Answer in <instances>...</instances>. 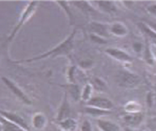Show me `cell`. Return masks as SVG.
<instances>
[{
    "instance_id": "obj_1",
    "label": "cell",
    "mask_w": 156,
    "mask_h": 131,
    "mask_svg": "<svg viewBox=\"0 0 156 131\" xmlns=\"http://www.w3.org/2000/svg\"><path fill=\"white\" fill-rule=\"evenodd\" d=\"M77 30L74 29L72 33L68 36L67 38H65L62 42H61L60 44L56 47L51 49L50 51H48L47 53L40 55L37 57L31 58V59L25 60V62H33V61H37V60L45 59V58H48V57H56V56H60V55H69L72 50L73 49V46H74V38H75V35H76Z\"/></svg>"
},
{
    "instance_id": "obj_2",
    "label": "cell",
    "mask_w": 156,
    "mask_h": 131,
    "mask_svg": "<svg viewBox=\"0 0 156 131\" xmlns=\"http://www.w3.org/2000/svg\"><path fill=\"white\" fill-rule=\"evenodd\" d=\"M115 81L120 87L135 88L140 84L141 78L134 72L127 70H120L115 75Z\"/></svg>"
},
{
    "instance_id": "obj_3",
    "label": "cell",
    "mask_w": 156,
    "mask_h": 131,
    "mask_svg": "<svg viewBox=\"0 0 156 131\" xmlns=\"http://www.w3.org/2000/svg\"><path fill=\"white\" fill-rule=\"evenodd\" d=\"M89 30L91 31V34L104 37L105 39H107L109 37L111 36V34H110V25L109 24L92 21L89 23Z\"/></svg>"
},
{
    "instance_id": "obj_4",
    "label": "cell",
    "mask_w": 156,
    "mask_h": 131,
    "mask_svg": "<svg viewBox=\"0 0 156 131\" xmlns=\"http://www.w3.org/2000/svg\"><path fill=\"white\" fill-rule=\"evenodd\" d=\"M87 106L101 109L104 111H111L113 108L112 102L106 97H102V96H93L87 103Z\"/></svg>"
},
{
    "instance_id": "obj_5",
    "label": "cell",
    "mask_w": 156,
    "mask_h": 131,
    "mask_svg": "<svg viewBox=\"0 0 156 131\" xmlns=\"http://www.w3.org/2000/svg\"><path fill=\"white\" fill-rule=\"evenodd\" d=\"M105 52L110 57H112V59L116 60L118 62H132V57L127 52L121 50L120 48H109L105 49Z\"/></svg>"
},
{
    "instance_id": "obj_6",
    "label": "cell",
    "mask_w": 156,
    "mask_h": 131,
    "mask_svg": "<svg viewBox=\"0 0 156 131\" xmlns=\"http://www.w3.org/2000/svg\"><path fill=\"white\" fill-rule=\"evenodd\" d=\"M96 9L99 12H104L109 15L115 14L117 12V6L113 1H94Z\"/></svg>"
},
{
    "instance_id": "obj_7",
    "label": "cell",
    "mask_w": 156,
    "mask_h": 131,
    "mask_svg": "<svg viewBox=\"0 0 156 131\" xmlns=\"http://www.w3.org/2000/svg\"><path fill=\"white\" fill-rule=\"evenodd\" d=\"M144 119V113L142 112H135V113H126L122 116V120L124 124L130 128H136L138 127Z\"/></svg>"
},
{
    "instance_id": "obj_8",
    "label": "cell",
    "mask_w": 156,
    "mask_h": 131,
    "mask_svg": "<svg viewBox=\"0 0 156 131\" xmlns=\"http://www.w3.org/2000/svg\"><path fill=\"white\" fill-rule=\"evenodd\" d=\"M69 3L73 5L76 8L80 10L86 15L92 16L96 13H100L96 10L94 5H92L91 2H89V1H72V2H69Z\"/></svg>"
},
{
    "instance_id": "obj_9",
    "label": "cell",
    "mask_w": 156,
    "mask_h": 131,
    "mask_svg": "<svg viewBox=\"0 0 156 131\" xmlns=\"http://www.w3.org/2000/svg\"><path fill=\"white\" fill-rule=\"evenodd\" d=\"M37 5V2H31V3L28 5V7H27L26 10L24 11L23 14V16H22V18H21V20H20V22L18 23L17 25H16V27L14 28L13 31L12 32V34H11V36H10V39L14 37V35L16 34V32L20 30V28H21V27L27 22V20L31 16V14H32V12L34 11V9L36 8Z\"/></svg>"
},
{
    "instance_id": "obj_10",
    "label": "cell",
    "mask_w": 156,
    "mask_h": 131,
    "mask_svg": "<svg viewBox=\"0 0 156 131\" xmlns=\"http://www.w3.org/2000/svg\"><path fill=\"white\" fill-rule=\"evenodd\" d=\"M70 114H71V105L68 100V95L65 93L63 95L61 106L58 111V114H57V120L58 122L62 120V119H68L70 118Z\"/></svg>"
},
{
    "instance_id": "obj_11",
    "label": "cell",
    "mask_w": 156,
    "mask_h": 131,
    "mask_svg": "<svg viewBox=\"0 0 156 131\" xmlns=\"http://www.w3.org/2000/svg\"><path fill=\"white\" fill-rule=\"evenodd\" d=\"M0 113L2 114V116H4V118H5L8 121H10V122H12L13 124L17 125L18 127L22 128L25 131L29 130L26 122L19 115H17L15 113H12V112H3V111H1Z\"/></svg>"
},
{
    "instance_id": "obj_12",
    "label": "cell",
    "mask_w": 156,
    "mask_h": 131,
    "mask_svg": "<svg viewBox=\"0 0 156 131\" xmlns=\"http://www.w3.org/2000/svg\"><path fill=\"white\" fill-rule=\"evenodd\" d=\"M96 125L101 131H122L120 126L110 120L105 119H98L96 121Z\"/></svg>"
},
{
    "instance_id": "obj_13",
    "label": "cell",
    "mask_w": 156,
    "mask_h": 131,
    "mask_svg": "<svg viewBox=\"0 0 156 131\" xmlns=\"http://www.w3.org/2000/svg\"><path fill=\"white\" fill-rule=\"evenodd\" d=\"M129 33V29L128 27L122 23H113L110 24V34L112 36L119 37H125L128 35Z\"/></svg>"
},
{
    "instance_id": "obj_14",
    "label": "cell",
    "mask_w": 156,
    "mask_h": 131,
    "mask_svg": "<svg viewBox=\"0 0 156 131\" xmlns=\"http://www.w3.org/2000/svg\"><path fill=\"white\" fill-rule=\"evenodd\" d=\"M3 81L5 83V85L11 89V91H12V93L16 95L19 99H21L23 102L26 103V104H30V100L29 99V97L25 95L23 92L15 84L12 83L10 80H8V79H6V78L4 77V78H3Z\"/></svg>"
},
{
    "instance_id": "obj_15",
    "label": "cell",
    "mask_w": 156,
    "mask_h": 131,
    "mask_svg": "<svg viewBox=\"0 0 156 131\" xmlns=\"http://www.w3.org/2000/svg\"><path fill=\"white\" fill-rule=\"evenodd\" d=\"M62 87H65V89H66L65 93L68 95H71V97L73 99V101L78 102L79 100H80L81 91H80L79 86L77 84H67V85L62 86Z\"/></svg>"
},
{
    "instance_id": "obj_16",
    "label": "cell",
    "mask_w": 156,
    "mask_h": 131,
    "mask_svg": "<svg viewBox=\"0 0 156 131\" xmlns=\"http://www.w3.org/2000/svg\"><path fill=\"white\" fill-rule=\"evenodd\" d=\"M58 124H59V127L63 131H75L78 127L77 121L72 118L62 119L58 122Z\"/></svg>"
},
{
    "instance_id": "obj_17",
    "label": "cell",
    "mask_w": 156,
    "mask_h": 131,
    "mask_svg": "<svg viewBox=\"0 0 156 131\" xmlns=\"http://www.w3.org/2000/svg\"><path fill=\"white\" fill-rule=\"evenodd\" d=\"M84 112L92 117H104V116L111 114V111H104V110L91 107V106H86L84 109Z\"/></svg>"
},
{
    "instance_id": "obj_18",
    "label": "cell",
    "mask_w": 156,
    "mask_h": 131,
    "mask_svg": "<svg viewBox=\"0 0 156 131\" xmlns=\"http://www.w3.org/2000/svg\"><path fill=\"white\" fill-rule=\"evenodd\" d=\"M55 3L58 4L60 5L61 8L66 13V15H67V17L69 19L70 25L72 26L73 24L75 23V18H74L72 11H71V6H69V2H66V1H56Z\"/></svg>"
},
{
    "instance_id": "obj_19",
    "label": "cell",
    "mask_w": 156,
    "mask_h": 131,
    "mask_svg": "<svg viewBox=\"0 0 156 131\" xmlns=\"http://www.w3.org/2000/svg\"><path fill=\"white\" fill-rule=\"evenodd\" d=\"M93 91L94 88L92 87V85L90 83H87L85 85L81 90V94H80V100H82L86 104L93 97Z\"/></svg>"
},
{
    "instance_id": "obj_20",
    "label": "cell",
    "mask_w": 156,
    "mask_h": 131,
    "mask_svg": "<svg viewBox=\"0 0 156 131\" xmlns=\"http://www.w3.org/2000/svg\"><path fill=\"white\" fill-rule=\"evenodd\" d=\"M90 84L92 85L94 90H96V91H105L107 89V86H106V83L100 78H97V77H94L91 79V81H90Z\"/></svg>"
},
{
    "instance_id": "obj_21",
    "label": "cell",
    "mask_w": 156,
    "mask_h": 131,
    "mask_svg": "<svg viewBox=\"0 0 156 131\" xmlns=\"http://www.w3.org/2000/svg\"><path fill=\"white\" fill-rule=\"evenodd\" d=\"M32 122H33V126H34L36 129H43V128L46 126L47 119H46V117H45L43 114L37 113V114H36V115L33 117Z\"/></svg>"
},
{
    "instance_id": "obj_22",
    "label": "cell",
    "mask_w": 156,
    "mask_h": 131,
    "mask_svg": "<svg viewBox=\"0 0 156 131\" xmlns=\"http://www.w3.org/2000/svg\"><path fill=\"white\" fill-rule=\"evenodd\" d=\"M124 109H125V112L127 113H135V112H140L142 108H141V105L138 103L131 101V102H129L125 105Z\"/></svg>"
},
{
    "instance_id": "obj_23",
    "label": "cell",
    "mask_w": 156,
    "mask_h": 131,
    "mask_svg": "<svg viewBox=\"0 0 156 131\" xmlns=\"http://www.w3.org/2000/svg\"><path fill=\"white\" fill-rule=\"evenodd\" d=\"M140 30H142V32L144 33L146 36H148L150 38L154 39V41H156V33L154 31H153L147 25L146 23H139L138 24Z\"/></svg>"
},
{
    "instance_id": "obj_24",
    "label": "cell",
    "mask_w": 156,
    "mask_h": 131,
    "mask_svg": "<svg viewBox=\"0 0 156 131\" xmlns=\"http://www.w3.org/2000/svg\"><path fill=\"white\" fill-rule=\"evenodd\" d=\"M76 73L77 69L75 66H71L67 72V80L69 84H76Z\"/></svg>"
},
{
    "instance_id": "obj_25",
    "label": "cell",
    "mask_w": 156,
    "mask_h": 131,
    "mask_svg": "<svg viewBox=\"0 0 156 131\" xmlns=\"http://www.w3.org/2000/svg\"><path fill=\"white\" fill-rule=\"evenodd\" d=\"M90 39L92 42H94L95 44H98V45H105L107 43V39L94 35V34H90Z\"/></svg>"
},
{
    "instance_id": "obj_26",
    "label": "cell",
    "mask_w": 156,
    "mask_h": 131,
    "mask_svg": "<svg viewBox=\"0 0 156 131\" xmlns=\"http://www.w3.org/2000/svg\"><path fill=\"white\" fill-rule=\"evenodd\" d=\"M94 65V62L92 60L89 59H85L82 60L80 62V67L83 70H88L90 68H92Z\"/></svg>"
},
{
    "instance_id": "obj_27",
    "label": "cell",
    "mask_w": 156,
    "mask_h": 131,
    "mask_svg": "<svg viewBox=\"0 0 156 131\" xmlns=\"http://www.w3.org/2000/svg\"><path fill=\"white\" fill-rule=\"evenodd\" d=\"M80 131H93V127L88 119H84L80 126Z\"/></svg>"
},
{
    "instance_id": "obj_28",
    "label": "cell",
    "mask_w": 156,
    "mask_h": 131,
    "mask_svg": "<svg viewBox=\"0 0 156 131\" xmlns=\"http://www.w3.org/2000/svg\"><path fill=\"white\" fill-rule=\"evenodd\" d=\"M146 10H147V12H149L150 14H152V15H154V16L156 17V3L154 4V5H149Z\"/></svg>"
},
{
    "instance_id": "obj_29",
    "label": "cell",
    "mask_w": 156,
    "mask_h": 131,
    "mask_svg": "<svg viewBox=\"0 0 156 131\" xmlns=\"http://www.w3.org/2000/svg\"><path fill=\"white\" fill-rule=\"evenodd\" d=\"M133 49L135 50V52L136 53H139L142 51V44L141 43H134L133 44Z\"/></svg>"
},
{
    "instance_id": "obj_30",
    "label": "cell",
    "mask_w": 156,
    "mask_h": 131,
    "mask_svg": "<svg viewBox=\"0 0 156 131\" xmlns=\"http://www.w3.org/2000/svg\"><path fill=\"white\" fill-rule=\"evenodd\" d=\"M146 25H147L153 31H154L156 33V23H147Z\"/></svg>"
}]
</instances>
